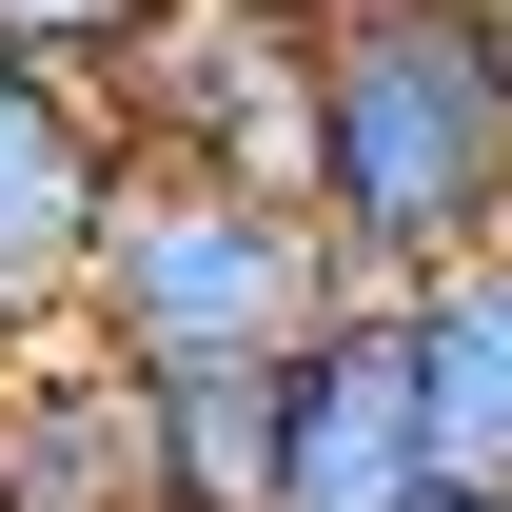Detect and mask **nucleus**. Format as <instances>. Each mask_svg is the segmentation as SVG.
<instances>
[{
    "label": "nucleus",
    "mask_w": 512,
    "mask_h": 512,
    "mask_svg": "<svg viewBox=\"0 0 512 512\" xmlns=\"http://www.w3.org/2000/svg\"><path fill=\"white\" fill-rule=\"evenodd\" d=\"M316 20V158L296 217L355 296H414L512 237V20L493 0H296Z\"/></svg>",
    "instance_id": "1"
},
{
    "label": "nucleus",
    "mask_w": 512,
    "mask_h": 512,
    "mask_svg": "<svg viewBox=\"0 0 512 512\" xmlns=\"http://www.w3.org/2000/svg\"><path fill=\"white\" fill-rule=\"evenodd\" d=\"M335 296H355V276H335V237L296 217V197H256V178H138L119 158L60 316L158 394V375H276Z\"/></svg>",
    "instance_id": "2"
},
{
    "label": "nucleus",
    "mask_w": 512,
    "mask_h": 512,
    "mask_svg": "<svg viewBox=\"0 0 512 512\" xmlns=\"http://www.w3.org/2000/svg\"><path fill=\"white\" fill-rule=\"evenodd\" d=\"M79 99H99V138H119L138 178L296 197V158H316V20L296 0H138L119 60L79 79Z\"/></svg>",
    "instance_id": "3"
},
{
    "label": "nucleus",
    "mask_w": 512,
    "mask_h": 512,
    "mask_svg": "<svg viewBox=\"0 0 512 512\" xmlns=\"http://www.w3.org/2000/svg\"><path fill=\"white\" fill-rule=\"evenodd\" d=\"M414 493H434L414 335H394V296H335V316L276 355V493L256 512H414Z\"/></svg>",
    "instance_id": "4"
},
{
    "label": "nucleus",
    "mask_w": 512,
    "mask_h": 512,
    "mask_svg": "<svg viewBox=\"0 0 512 512\" xmlns=\"http://www.w3.org/2000/svg\"><path fill=\"white\" fill-rule=\"evenodd\" d=\"M0 512H158L138 375L79 316H20V335H0Z\"/></svg>",
    "instance_id": "5"
},
{
    "label": "nucleus",
    "mask_w": 512,
    "mask_h": 512,
    "mask_svg": "<svg viewBox=\"0 0 512 512\" xmlns=\"http://www.w3.org/2000/svg\"><path fill=\"white\" fill-rule=\"evenodd\" d=\"M99 197H119V138H99V99H79V79H40V60H0V335L79 296Z\"/></svg>",
    "instance_id": "6"
},
{
    "label": "nucleus",
    "mask_w": 512,
    "mask_h": 512,
    "mask_svg": "<svg viewBox=\"0 0 512 512\" xmlns=\"http://www.w3.org/2000/svg\"><path fill=\"white\" fill-rule=\"evenodd\" d=\"M394 335H414V434H434V493H512V237L453 256V276H414V296H394Z\"/></svg>",
    "instance_id": "7"
},
{
    "label": "nucleus",
    "mask_w": 512,
    "mask_h": 512,
    "mask_svg": "<svg viewBox=\"0 0 512 512\" xmlns=\"http://www.w3.org/2000/svg\"><path fill=\"white\" fill-rule=\"evenodd\" d=\"M138 453H158V512H256L276 493V375H158Z\"/></svg>",
    "instance_id": "8"
},
{
    "label": "nucleus",
    "mask_w": 512,
    "mask_h": 512,
    "mask_svg": "<svg viewBox=\"0 0 512 512\" xmlns=\"http://www.w3.org/2000/svg\"><path fill=\"white\" fill-rule=\"evenodd\" d=\"M119 20H138V0H0V60H40V79H99V60H119Z\"/></svg>",
    "instance_id": "9"
},
{
    "label": "nucleus",
    "mask_w": 512,
    "mask_h": 512,
    "mask_svg": "<svg viewBox=\"0 0 512 512\" xmlns=\"http://www.w3.org/2000/svg\"><path fill=\"white\" fill-rule=\"evenodd\" d=\"M414 512H512V493H414Z\"/></svg>",
    "instance_id": "10"
},
{
    "label": "nucleus",
    "mask_w": 512,
    "mask_h": 512,
    "mask_svg": "<svg viewBox=\"0 0 512 512\" xmlns=\"http://www.w3.org/2000/svg\"><path fill=\"white\" fill-rule=\"evenodd\" d=\"M493 20H512V0H493Z\"/></svg>",
    "instance_id": "11"
}]
</instances>
